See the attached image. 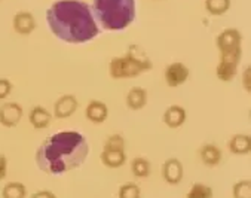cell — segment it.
Masks as SVG:
<instances>
[{
    "mask_svg": "<svg viewBox=\"0 0 251 198\" xmlns=\"http://www.w3.org/2000/svg\"><path fill=\"white\" fill-rule=\"evenodd\" d=\"M91 11L100 30L122 31L134 23L137 3L135 0H92Z\"/></svg>",
    "mask_w": 251,
    "mask_h": 198,
    "instance_id": "cell-3",
    "label": "cell"
},
{
    "mask_svg": "<svg viewBox=\"0 0 251 198\" xmlns=\"http://www.w3.org/2000/svg\"><path fill=\"white\" fill-rule=\"evenodd\" d=\"M232 198H251V180L241 179L232 186Z\"/></svg>",
    "mask_w": 251,
    "mask_h": 198,
    "instance_id": "cell-23",
    "label": "cell"
},
{
    "mask_svg": "<svg viewBox=\"0 0 251 198\" xmlns=\"http://www.w3.org/2000/svg\"><path fill=\"white\" fill-rule=\"evenodd\" d=\"M153 69V63L144 54L134 53V46L129 48V51L124 56L113 57L109 63V75L112 79H129L137 78L146 72Z\"/></svg>",
    "mask_w": 251,
    "mask_h": 198,
    "instance_id": "cell-4",
    "label": "cell"
},
{
    "mask_svg": "<svg viewBox=\"0 0 251 198\" xmlns=\"http://www.w3.org/2000/svg\"><path fill=\"white\" fill-rule=\"evenodd\" d=\"M161 174H162V179L167 185H171V186H177L181 183L183 177H184V167H183V163L176 158V157H171V158H167L164 163H162V167H161Z\"/></svg>",
    "mask_w": 251,
    "mask_h": 198,
    "instance_id": "cell-7",
    "label": "cell"
},
{
    "mask_svg": "<svg viewBox=\"0 0 251 198\" xmlns=\"http://www.w3.org/2000/svg\"><path fill=\"white\" fill-rule=\"evenodd\" d=\"M100 160H101V164L104 167L116 170L125 166L128 157H126V152L122 149H104L103 147L101 154H100Z\"/></svg>",
    "mask_w": 251,
    "mask_h": 198,
    "instance_id": "cell-16",
    "label": "cell"
},
{
    "mask_svg": "<svg viewBox=\"0 0 251 198\" xmlns=\"http://www.w3.org/2000/svg\"><path fill=\"white\" fill-rule=\"evenodd\" d=\"M89 155L86 137L75 130L57 131L48 136L36 149L34 161L40 171L49 176H63L80 169Z\"/></svg>",
    "mask_w": 251,
    "mask_h": 198,
    "instance_id": "cell-1",
    "label": "cell"
},
{
    "mask_svg": "<svg viewBox=\"0 0 251 198\" xmlns=\"http://www.w3.org/2000/svg\"><path fill=\"white\" fill-rule=\"evenodd\" d=\"M227 149L230 151V154L238 155V157L250 155V152H251V137H250V134H244V133L233 134L227 141Z\"/></svg>",
    "mask_w": 251,
    "mask_h": 198,
    "instance_id": "cell-15",
    "label": "cell"
},
{
    "mask_svg": "<svg viewBox=\"0 0 251 198\" xmlns=\"http://www.w3.org/2000/svg\"><path fill=\"white\" fill-rule=\"evenodd\" d=\"M198 157L205 167H217L223 160V151L216 143H204L199 147Z\"/></svg>",
    "mask_w": 251,
    "mask_h": 198,
    "instance_id": "cell-11",
    "label": "cell"
},
{
    "mask_svg": "<svg viewBox=\"0 0 251 198\" xmlns=\"http://www.w3.org/2000/svg\"><path fill=\"white\" fill-rule=\"evenodd\" d=\"M232 5V0H205L204 6L205 11L213 17H222L225 15Z\"/></svg>",
    "mask_w": 251,
    "mask_h": 198,
    "instance_id": "cell-21",
    "label": "cell"
},
{
    "mask_svg": "<svg viewBox=\"0 0 251 198\" xmlns=\"http://www.w3.org/2000/svg\"><path fill=\"white\" fill-rule=\"evenodd\" d=\"M242 86L248 94L251 92V67L250 66H247L242 73Z\"/></svg>",
    "mask_w": 251,
    "mask_h": 198,
    "instance_id": "cell-28",
    "label": "cell"
},
{
    "mask_svg": "<svg viewBox=\"0 0 251 198\" xmlns=\"http://www.w3.org/2000/svg\"><path fill=\"white\" fill-rule=\"evenodd\" d=\"M242 33L235 27H229L220 31L216 36V46L220 54V61H227L239 66L242 57Z\"/></svg>",
    "mask_w": 251,
    "mask_h": 198,
    "instance_id": "cell-5",
    "label": "cell"
},
{
    "mask_svg": "<svg viewBox=\"0 0 251 198\" xmlns=\"http://www.w3.org/2000/svg\"><path fill=\"white\" fill-rule=\"evenodd\" d=\"M12 88H14V85H12V82H11L9 79H6V78H0V102H2V100H6V98L11 95Z\"/></svg>",
    "mask_w": 251,
    "mask_h": 198,
    "instance_id": "cell-26",
    "label": "cell"
},
{
    "mask_svg": "<svg viewBox=\"0 0 251 198\" xmlns=\"http://www.w3.org/2000/svg\"><path fill=\"white\" fill-rule=\"evenodd\" d=\"M147 100H149V94H147V89L143 86H131L125 95V103L128 109L135 111V112L144 109L147 105Z\"/></svg>",
    "mask_w": 251,
    "mask_h": 198,
    "instance_id": "cell-13",
    "label": "cell"
},
{
    "mask_svg": "<svg viewBox=\"0 0 251 198\" xmlns=\"http://www.w3.org/2000/svg\"><path fill=\"white\" fill-rule=\"evenodd\" d=\"M186 121H187V111L180 105H171L162 113V122L173 130L180 128Z\"/></svg>",
    "mask_w": 251,
    "mask_h": 198,
    "instance_id": "cell-12",
    "label": "cell"
},
{
    "mask_svg": "<svg viewBox=\"0 0 251 198\" xmlns=\"http://www.w3.org/2000/svg\"><path fill=\"white\" fill-rule=\"evenodd\" d=\"M184 198H214V189L207 183L196 182L189 188Z\"/></svg>",
    "mask_w": 251,
    "mask_h": 198,
    "instance_id": "cell-22",
    "label": "cell"
},
{
    "mask_svg": "<svg viewBox=\"0 0 251 198\" xmlns=\"http://www.w3.org/2000/svg\"><path fill=\"white\" fill-rule=\"evenodd\" d=\"M79 108V100L75 94H64L61 95L54 105V118L57 119H67Z\"/></svg>",
    "mask_w": 251,
    "mask_h": 198,
    "instance_id": "cell-9",
    "label": "cell"
},
{
    "mask_svg": "<svg viewBox=\"0 0 251 198\" xmlns=\"http://www.w3.org/2000/svg\"><path fill=\"white\" fill-rule=\"evenodd\" d=\"M24 109L17 102H6L0 106V125L6 128H14L23 119Z\"/></svg>",
    "mask_w": 251,
    "mask_h": 198,
    "instance_id": "cell-8",
    "label": "cell"
},
{
    "mask_svg": "<svg viewBox=\"0 0 251 198\" xmlns=\"http://www.w3.org/2000/svg\"><path fill=\"white\" fill-rule=\"evenodd\" d=\"M85 116L92 124H103L109 116V108L101 100H91L85 109Z\"/></svg>",
    "mask_w": 251,
    "mask_h": 198,
    "instance_id": "cell-14",
    "label": "cell"
},
{
    "mask_svg": "<svg viewBox=\"0 0 251 198\" xmlns=\"http://www.w3.org/2000/svg\"><path fill=\"white\" fill-rule=\"evenodd\" d=\"M131 173L137 177V179H146L152 173V164L150 161L144 157H135L132 158L131 164H129Z\"/></svg>",
    "mask_w": 251,
    "mask_h": 198,
    "instance_id": "cell-18",
    "label": "cell"
},
{
    "mask_svg": "<svg viewBox=\"0 0 251 198\" xmlns=\"http://www.w3.org/2000/svg\"><path fill=\"white\" fill-rule=\"evenodd\" d=\"M8 157L5 154H0V182H3L8 176Z\"/></svg>",
    "mask_w": 251,
    "mask_h": 198,
    "instance_id": "cell-27",
    "label": "cell"
},
{
    "mask_svg": "<svg viewBox=\"0 0 251 198\" xmlns=\"http://www.w3.org/2000/svg\"><path fill=\"white\" fill-rule=\"evenodd\" d=\"M104 149H122V151H126V140L122 134L119 133H115V134H110L104 144H103Z\"/></svg>",
    "mask_w": 251,
    "mask_h": 198,
    "instance_id": "cell-25",
    "label": "cell"
},
{
    "mask_svg": "<svg viewBox=\"0 0 251 198\" xmlns=\"http://www.w3.org/2000/svg\"><path fill=\"white\" fill-rule=\"evenodd\" d=\"M46 26L58 40L80 45L101 33L89 5L83 0H55L46 9Z\"/></svg>",
    "mask_w": 251,
    "mask_h": 198,
    "instance_id": "cell-2",
    "label": "cell"
},
{
    "mask_svg": "<svg viewBox=\"0 0 251 198\" xmlns=\"http://www.w3.org/2000/svg\"><path fill=\"white\" fill-rule=\"evenodd\" d=\"M238 73V64H233V63H227V61H220L219 60V64L216 67V76L219 81L222 82H230L235 79Z\"/></svg>",
    "mask_w": 251,
    "mask_h": 198,
    "instance_id": "cell-20",
    "label": "cell"
},
{
    "mask_svg": "<svg viewBox=\"0 0 251 198\" xmlns=\"http://www.w3.org/2000/svg\"><path fill=\"white\" fill-rule=\"evenodd\" d=\"M118 198H141V188L135 182L122 183L118 189Z\"/></svg>",
    "mask_w": 251,
    "mask_h": 198,
    "instance_id": "cell-24",
    "label": "cell"
},
{
    "mask_svg": "<svg viewBox=\"0 0 251 198\" xmlns=\"http://www.w3.org/2000/svg\"><path fill=\"white\" fill-rule=\"evenodd\" d=\"M27 186L23 182H8L2 188V198H27Z\"/></svg>",
    "mask_w": 251,
    "mask_h": 198,
    "instance_id": "cell-19",
    "label": "cell"
},
{
    "mask_svg": "<svg viewBox=\"0 0 251 198\" xmlns=\"http://www.w3.org/2000/svg\"><path fill=\"white\" fill-rule=\"evenodd\" d=\"M28 121L36 130H45L51 125L52 122V113L49 112L45 106L36 105L30 109L28 113Z\"/></svg>",
    "mask_w": 251,
    "mask_h": 198,
    "instance_id": "cell-17",
    "label": "cell"
},
{
    "mask_svg": "<svg viewBox=\"0 0 251 198\" xmlns=\"http://www.w3.org/2000/svg\"><path fill=\"white\" fill-rule=\"evenodd\" d=\"M30 198H58L57 194H54L52 191L49 189H40V191H36L30 195Z\"/></svg>",
    "mask_w": 251,
    "mask_h": 198,
    "instance_id": "cell-29",
    "label": "cell"
},
{
    "mask_svg": "<svg viewBox=\"0 0 251 198\" xmlns=\"http://www.w3.org/2000/svg\"><path fill=\"white\" fill-rule=\"evenodd\" d=\"M12 27L15 33L21 36H30L36 30L37 23L30 11H18L12 18Z\"/></svg>",
    "mask_w": 251,
    "mask_h": 198,
    "instance_id": "cell-10",
    "label": "cell"
},
{
    "mask_svg": "<svg viewBox=\"0 0 251 198\" xmlns=\"http://www.w3.org/2000/svg\"><path fill=\"white\" fill-rule=\"evenodd\" d=\"M189 78H190V70L181 61L170 63L164 70V79H165V84L170 88L181 86L183 84H186L189 81Z\"/></svg>",
    "mask_w": 251,
    "mask_h": 198,
    "instance_id": "cell-6",
    "label": "cell"
}]
</instances>
